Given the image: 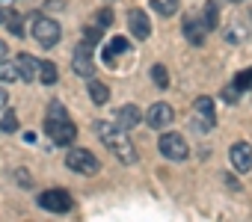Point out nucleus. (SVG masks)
Instances as JSON below:
<instances>
[{
  "label": "nucleus",
  "instance_id": "1",
  "mask_svg": "<svg viewBox=\"0 0 252 222\" xmlns=\"http://www.w3.org/2000/svg\"><path fill=\"white\" fill-rule=\"evenodd\" d=\"M95 134H98V139L116 154V160H122V163H137V157H140V151H137V145H134V139L128 137V131H122L116 122H104V119H98L95 125Z\"/></svg>",
  "mask_w": 252,
  "mask_h": 222
},
{
  "label": "nucleus",
  "instance_id": "2",
  "mask_svg": "<svg viewBox=\"0 0 252 222\" xmlns=\"http://www.w3.org/2000/svg\"><path fill=\"white\" fill-rule=\"evenodd\" d=\"M45 134L51 137L54 145H71L77 137L74 122L68 119V110L63 107V101H51L48 113H45Z\"/></svg>",
  "mask_w": 252,
  "mask_h": 222
},
{
  "label": "nucleus",
  "instance_id": "3",
  "mask_svg": "<svg viewBox=\"0 0 252 222\" xmlns=\"http://www.w3.org/2000/svg\"><path fill=\"white\" fill-rule=\"evenodd\" d=\"M33 39H36L42 48H54V45L63 39V27H60L51 15H36V18H33Z\"/></svg>",
  "mask_w": 252,
  "mask_h": 222
},
{
  "label": "nucleus",
  "instance_id": "4",
  "mask_svg": "<svg viewBox=\"0 0 252 222\" xmlns=\"http://www.w3.org/2000/svg\"><path fill=\"white\" fill-rule=\"evenodd\" d=\"M65 166L71 172H77V175H98L101 172V163H98V157L89 148H68Z\"/></svg>",
  "mask_w": 252,
  "mask_h": 222
},
{
  "label": "nucleus",
  "instance_id": "5",
  "mask_svg": "<svg viewBox=\"0 0 252 222\" xmlns=\"http://www.w3.org/2000/svg\"><path fill=\"white\" fill-rule=\"evenodd\" d=\"M158 151H160L166 160H175V163L187 160V154H190V148H187V139H184L181 134H172V131L160 134V139H158Z\"/></svg>",
  "mask_w": 252,
  "mask_h": 222
},
{
  "label": "nucleus",
  "instance_id": "6",
  "mask_svg": "<svg viewBox=\"0 0 252 222\" xmlns=\"http://www.w3.org/2000/svg\"><path fill=\"white\" fill-rule=\"evenodd\" d=\"M214 125H217V110H214V101H211L208 95L196 98V101H193V128H196V131H202V134H208V131H214Z\"/></svg>",
  "mask_w": 252,
  "mask_h": 222
},
{
  "label": "nucleus",
  "instance_id": "7",
  "mask_svg": "<svg viewBox=\"0 0 252 222\" xmlns=\"http://www.w3.org/2000/svg\"><path fill=\"white\" fill-rule=\"evenodd\" d=\"M36 204L42 207V210H48V213H68L71 210V193L68 190H45L39 198H36Z\"/></svg>",
  "mask_w": 252,
  "mask_h": 222
},
{
  "label": "nucleus",
  "instance_id": "8",
  "mask_svg": "<svg viewBox=\"0 0 252 222\" xmlns=\"http://www.w3.org/2000/svg\"><path fill=\"white\" fill-rule=\"evenodd\" d=\"M71 71L83 80H92L95 77V59H92V45H77L74 48V56H71Z\"/></svg>",
  "mask_w": 252,
  "mask_h": 222
},
{
  "label": "nucleus",
  "instance_id": "9",
  "mask_svg": "<svg viewBox=\"0 0 252 222\" xmlns=\"http://www.w3.org/2000/svg\"><path fill=\"white\" fill-rule=\"evenodd\" d=\"M172 119H175V110H172L166 101L152 104V107H149V113H146V125L155 128V131H166V128L172 125Z\"/></svg>",
  "mask_w": 252,
  "mask_h": 222
},
{
  "label": "nucleus",
  "instance_id": "10",
  "mask_svg": "<svg viewBox=\"0 0 252 222\" xmlns=\"http://www.w3.org/2000/svg\"><path fill=\"white\" fill-rule=\"evenodd\" d=\"M228 160L234 172H252V145L249 142H234L228 148Z\"/></svg>",
  "mask_w": 252,
  "mask_h": 222
},
{
  "label": "nucleus",
  "instance_id": "11",
  "mask_svg": "<svg viewBox=\"0 0 252 222\" xmlns=\"http://www.w3.org/2000/svg\"><path fill=\"white\" fill-rule=\"evenodd\" d=\"M128 30H131L134 39L146 42V39L152 36V21H149V15H146L143 9H131V12H128Z\"/></svg>",
  "mask_w": 252,
  "mask_h": 222
},
{
  "label": "nucleus",
  "instance_id": "12",
  "mask_svg": "<svg viewBox=\"0 0 252 222\" xmlns=\"http://www.w3.org/2000/svg\"><path fill=\"white\" fill-rule=\"evenodd\" d=\"M140 122H143V113L137 104H125L116 110V125L122 131H134V128H140Z\"/></svg>",
  "mask_w": 252,
  "mask_h": 222
},
{
  "label": "nucleus",
  "instance_id": "13",
  "mask_svg": "<svg viewBox=\"0 0 252 222\" xmlns=\"http://www.w3.org/2000/svg\"><path fill=\"white\" fill-rule=\"evenodd\" d=\"M181 30H184V39H187L190 45H202L205 36H208V27H205V21H202L199 15H187Z\"/></svg>",
  "mask_w": 252,
  "mask_h": 222
},
{
  "label": "nucleus",
  "instance_id": "14",
  "mask_svg": "<svg viewBox=\"0 0 252 222\" xmlns=\"http://www.w3.org/2000/svg\"><path fill=\"white\" fill-rule=\"evenodd\" d=\"M15 65H18V71H21V80H36V77H39V62H36L30 54H18Z\"/></svg>",
  "mask_w": 252,
  "mask_h": 222
},
{
  "label": "nucleus",
  "instance_id": "15",
  "mask_svg": "<svg viewBox=\"0 0 252 222\" xmlns=\"http://www.w3.org/2000/svg\"><path fill=\"white\" fill-rule=\"evenodd\" d=\"M125 51H128V39H122V36L110 39V42H107V48H104V62H107V65H113V62H116V56H119V54H125Z\"/></svg>",
  "mask_w": 252,
  "mask_h": 222
},
{
  "label": "nucleus",
  "instance_id": "16",
  "mask_svg": "<svg viewBox=\"0 0 252 222\" xmlns=\"http://www.w3.org/2000/svg\"><path fill=\"white\" fill-rule=\"evenodd\" d=\"M89 83V101L95 104V107H104L107 101H110V89L101 83V80H86Z\"/></svg>",
  "mask_w": 252,
  "mask_h": 222
},
{
  "label": "nucleus",
  "instance_id": "17",
  "mask_svg": "<svg viewBox=\"0 0 252 222\" xmlns=\"http://www.w3.org/2000/svg\"><path fill=\"white\" fill-rule=\"evenodd\" d=\"M149 3H152V9L158 12V15H163V18H172L175 12H178V0H149Z\"/></svg>",
  "mask_w": 252,
  "mask_h": 222
},
{
  "label": "nucleus",
  "instance_id": "18",
  "mask_svg": "<svg viewBox=\"0 0 252 222\" xmlns=\"http://www.w3.org/2000/svg\"><path fill=\"white\" fill-rule=\"evenodd\" d=\"M202 21H205V27H208V33H211V30H217V24H220V6L214 3V0H208V3H205V12H202Z\"/></svg>",
  "mask_w": 252,
  "mask_h": 222
},
{
  "label": "nucleus",
  "instance_id": "19",
  "mask_svg": "<svg viewBox=\"0 0 252 222\" xmlns=\"http://www.w3.org/2000/svg\"><path fill=\"white\" fill-rule=\"evenodd\" d=\"M21 80V71L15 62H6V59H0V83H15Z\"/></svg>",
  "mask_w": 252,
  "mask_h": 222
},
{
  "label": "nucleus",
  "instance_id": "20",
  "mask_svg": "<svg viewBox=\"0 0 252 222\" xmlns=\"http://www.w3.org/2000/svg\"><path fill=\"white\" fill-rule=\"evenodd\" d=\"M36 80H42L45 86H54L60 77H57V65L54 62H39V77Z\"/></svg>",
  "mask_w": 252,
  "mask_h": 222
},
{
  "label": "nucleus",
  "instance_id": "21",
  "mask_svg": "<svg viewBox=\"0 0 252 222\" xmlns=\"http://www.w3.org/2000/svg\"><path fill=\"white\" fill-rule=\"evenodd\" d=\"M149 74H152V83H155V86H160V89H166V86H169V71H166L160 62H158V65H152V71H149Z\"/></svg>",
  "mask_w": 252,
  "mask_h": 222
},
{
  "label": "nucleus",
  "instance_id": "22",
  "mask_svg": "<svg viewBox=\"0 0 252 222\" xmlns=\"http://www.w3.org/2000/svg\"><path fill=\"white\" fill-rule=\"evenodd\" d=\"M237 92H246V89H252V65L246 68V71H240V74H234V83H231Z\"/></svg>",
  "mask_w": 252,
  "mask_h": 222
},
{
  "label": "nucleus",
  "instance_id": "23",
  "mask_svg": "<svg viewBox=\"0 0 252 222\" xmlns=\"http://www.w3.org/2000/svg\"><path fill=\"white\" fill-rule=\"evenodd\" d=\"M0 131H3V134H15L18 131V116L12 113V110H6L3 119H0Z\"/></svg>",
  "mask_w": 252,
  "mask_h": 222
},
{
  "label": "nucleus",
  "instance_id": "24",
  "mask_svg": "<svg viewBox=\"0 0 252 222\" xmlns=\"http://www.w3.org/2000/svg\"><path fill=\"white\" fill-rule=\"evenodd\" d=\"M101 36H104V27H98V24H92V27H86V30H83V42H86V45H92V48L101 42Z\"/></svg>",
  "mask_w": 252,
  "mask_h": 222
},
{
  "label": "nucleus",
  "instance_id": "25",
  "mask_svg": "<svg viewBox=\"0 0 252 222\" xmlns=\"http://www.w3.org/2000/svg\"><path fill=\"white\" fill-rule=\"evenodd\" d=\"M243 39H246V30H243V24H231V27L225 30V42L237 45V42H243Z\"/></svg>",
  "mask_w": 252,
  "mask_h": 222
},
{
  "label": "nucleus",
  "instance_id": "26",
  "mask_svg": "<svg viewBox=\"0 0 252 222\" xmlns=\"http://www.w3.org/2000/svg\"><path fill=\"white\" fill-rule=\"evenodd\" d=\"M6 27H9V33H12V36H24V18L9 15V18H6Z\"/></svg>",
  "mask_w": 252,
  "mask_h": 222
},
{
  "label": "nucleus",
  "instance_id": "27",
  "mask_svg": "<svg viewBox=\"0 0 252 222\" xmlns=\"http://www.w3.org/2000/svg\"><path fill=\"white\" fill-rule=\"evenodd\" d=\"M95 21H98V27H104V30H107V27L113 24V9H107V6H104V9L98 12V18H95Z\"/></svg>",
  "mask_w": 252,
  "mask_h": 222
},
{
  "label": "nucleus",
  "instance_id": "28",
  "mask_svg": "<svg viewBox=\"0 0 252 222\" xmlns=\"http://www.w3.org/2000/svg\"><path fill=\"white\" fill-rule=\"evenodd\" d=\"M15 181H18L21 187H33V178L27 175V169H15Z\"/></svg>",
  "mask_w": 252,
  "mask_h": 222
},
{
  "label": "nucleus",
  "instance_id": "29",
  "mask_svg": "<svg viewBox=\"0 0 252 222\" xmlns=\"http://www.w3.org/2000/svg\"><path fill=\"white\" fill-rule=\"evenodd\" d=\"M45 9H51V12H60V9H65V3L63 0H48V6Z\"/></svg>",
  "mask_w": 252,
  "mask_h": 222
},
{
  "label": "nucleus",
  "instance_id": "30",
  "mask_svg": "<svg viewBox=\"0 0 252 222\" xmlns=\"http://www.w3.org/2000/svg\"><path fill=\"white\" fill-rule=\"evenodd\" d=\"M6 104H9V92H6V89H3V86H0V110H3V107H6Z\"/></svg>",
  "mask_w": 252,
  "mask_h": 222
},
{
  "label": "nucleus",
  "instance_id": "31",
  "mask_svg": "<svg viewBox=\"0 0 252 222\" xmlns=\"http://www.w3.org/2000/svg\"><path fill=\"white\" fill-rule=\"evenodd\" d=\"M9 15H12V12L6 9V3H0V24H6V18H9Z\"/></svg>",
  "mask_w": 252,
  "mask_h": 222
},
{
  "label": "nucleus",
  "instance_id": "32",
  "mask_svg": "<svg viewBox=\"0 0 252 222\" xmlns=\"http://www.w3.org/2000/svg\"><path fill=\"white\" fill-rule=\"evenodd\" d=\"M6 56H9V48H6L3 39H0V59H6Z\"/></svg>",
  "mask_w": 252,
  "mask_h": 222
},
{
  "label": "nucleus",
  "instance_id": "33",
  "mask_svg": "<svg viewBox=\"0 0 252 222\" xmlns=\"http://www.w3.org/2000/svg\"><path fill=\"white\" fill-rule=\"evenodd\" d=\"M0 3H6V6H9V3H12V0H0Z\"/></svg>",
  "mask_w": 252,
  "mask_h": 222
}]
</instances>
